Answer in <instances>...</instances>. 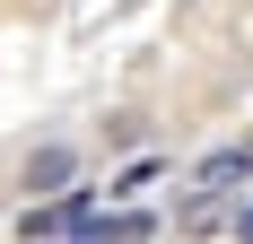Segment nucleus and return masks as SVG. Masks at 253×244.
I'll return each mask as SVG.
<instances>
[{
  "instance_id": "f257e3e1",
  "label": "nucleus",
  "mask_w": 253,
  "mask_h": 244,
  "mask_svg": "<svg viewBox=\"0 0 253 244\" xmlns=\"http://www.w3.org/2000/svg\"><path fill=\"white\" fill-rule=\"evenodd\" d=\"M70 183H79L70 148H35V157H26V192H70Z\"/></svg>"
},
{
  "instance_id": "f03ea898",
  "label": "nucleus",
  "mask_w": 253,
  "mask_h": 244,
  "mask_svg": "<svg viewBox=\"0 0 253 244\" xmlns=\"http://www.w3.org/2000/svg\"><path fill=\"white\" fill-rule=\"evenodd\" d=\"M245 174H253V148H210V157H201V183H210V192H236Z\"/></svg>"
},
{
  "instance_id": "7ed1b4c3",
  "label": "nucleus",
  "mask_w": 253,
  "mask_h": 244,
  "mask_svg": "<svg viewBox=\"0 0 253 244\" xmlns=\"http://www.w3.org/2000/svg\"><path fill=\"white\" fill-rule=\"evenodd\" d=\"M218 227H227V192H210V183H201V192L183 201V236H218Z\"/></svg>"
},
{
  "instance_id": "20e7f679",
  "label": "nucleus",
  "mask_w": 253,
  "mask_h": 244,
  "mask_svg": "<svg viewBox=\"0 0 253 244\" xmlns=\"http://www.w3.org/2000/svg\"><path fill=\"white\" fill-rule=\"evenodd\" d=\"M227 227H236V244H253V201H236V209H227Z\"/></svg>"
}]
</instances>
